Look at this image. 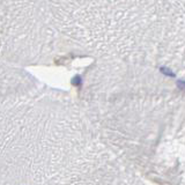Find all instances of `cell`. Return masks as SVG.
Wrapping results in <instances>:
<instances>
[{
  "instance_id": "6da1fadb",
  "label": "cell",
  "mask_w": 185,
  "mask_h": 185,
  "mask_svg": "<svg viewBox=\"0 0 185 185\" xmlns=\"http://www.w3.org/2000/svg\"><path fill=\"white\" fill-rule=\"evenodd\" d=\"M161 72H162V73H164V74H167V75H169V77H174V75H175L172 72H170V71H169V69H167V68H161Z\"/></svg>"
},
{
  "instance_id": "7a4b0ae2",
  "label": "cell",
  "mask_w": 185,
  "mask_h": 185,
  "mask_svg": "<svg viewBox=\"0 0 185 185\" xmlns=\"http://www.w3.org/2000/svg\"><path fill=\"white\" fill-rule=\"evenodd\" d=\"M178 85H179V87L183 88V89L185 90V82H184V81H182V82H178Z\"/></svg>"
}]
</instances>
